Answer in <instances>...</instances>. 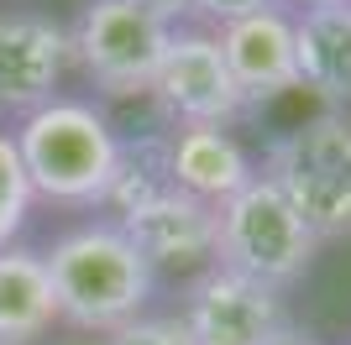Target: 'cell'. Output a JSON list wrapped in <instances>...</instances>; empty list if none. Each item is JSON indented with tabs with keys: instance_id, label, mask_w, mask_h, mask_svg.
I'll use <instances>...</instances> for the list:
<instances>
[{
	"instance_id": "1",
	"label": "cell",
	"mask_w": 351,
	"mask_h": 345,
	"mask_svg": "<svg viewBox=\"0 0 351 345\" xmlns=\"http://www.w3.org/2000/svg\"><path fill=\"white\" fill-rule=\"evenodd\" d=\"M43 261L58 298V324L79 335H110L132 324L136 314H147L158 288V272L136 257L116 220H84L58 230Z\"/></svg>"
},
{
	"instance_id": "2",
	"label": "cell",
	"mask_w": 351,
	"mask_h": 345,
	"mask_svg": "<svg viewBox=\"0 0 351 345\" xmlns=\"http://www.w3.org/2000/svg\"><path fill=\"white\" fill-rule=\"evenodd\" d=\"M16 157L32 183V199L58 204V209H100L105 188L116 178L121 136L110 115L95 100L58 94L37 115L16 120Z\"/></svg>"
},
{
	"instance_id": "3",
	"label": "cell",
	"mask_w": 351,
	"mask_h": 345,
	"mask_svg": "<svg viewBox=\"0 0 351 345\" xmlns=\"http://www.w3.org/2000/svg\"><path fill=\"white\" fill-rule=\"evenodd\" d=\"M315 230V241H351V110H320L273 136L257 168Z\"/></svg>"
},
{
	"instance_id": "4",
	"label": "cell",
	"mask_w": 351,
	"mask_h": 345,
	"mask_svg": "<svg viewBox=\"0 0 351 345\" xmlns=\"http://www.w3.org/2000/svg\"><path fill=\"white\" fill-rule=\"evenodd\" d=\"M315 230L293 215V204L263 172L252 178L241 194L215 204V267L247 277V283L283 293L315 267Z\"/></svg>"
},
{
	"instance_id": "5",
	"label": "cell",
	"mask_w": 351,
	"mask_h": 345,
	"mask_svg": "<svg viewBox=\"0 0 351 345\" xmlns=\"http://www.w3.org/2000/svg\"><path fill=\"white\" fill-rule=\"evenodd\" d=\"M168 37H173V27H162L158 16H147L132 0H89L69 27V53L95 94L142 100V94H152Z\"/></svg>"
},
{
	"instance_id": "6",
	"label": "cell",
	"mask_w": 351,
	"mask_h": 345,
	"mask_svg": "<svg viewBox=\"0 0 351 345\" xmlns=\"http://www.w3.org/2000/svg\"><path fill=\"white\" fill-rule=\"evenodd\" d=\"M147 100L158 105L168 126H231L247 115V105L236 94V79L220 58L215 31L205 27H173Z\"/></svg>"
},
{
	"instance_id": "7",
	"label": "cell",
	"mask_w": 351,
	"mask_h": 345,
	"mask_svg": "<svg viewBox=\"0 0 351 345\" xmlns=\"http://www.w3.org/2000/svg\"><path fill=\"white\" fill-rule=\"evenodd\" d=\"M178 319L194 345H278L289 335V314H283L278 293L226 272V267H205L199 277H189Z\"/></svg>"
},
{
	"instance_id": "8",
	"label": "cell",
	"mask_w": 351,
	"mask_h": 345,
	"mask_svg": "<svg viewBox=\"0 0 351 345\" xmlns=\"http://www.w3.org/2000/svg\"><path fill=\"white\" fill-rule=\"evenodd\" d=\"M69 63L63 21L47 11H0V120H27L53 105Z\"/></svg>"
},
{
	"instance_id": "9",
	"label": "cell",
	"mask_w": 351,
	"mask_h": 345,
	"mask_svg": "<svg viewBox=\"0 0 351 345\" xmlns=\"http://www.w3.org/2000/svg\"><path fill=\"white\" fill-rule=\"evenodd\" d=\"M116 225L152 272L199 277L205 267H215V209L189 199V194H178V188H162L158 199H147L142 209L121 215Z\"/></svg>"
},
{
	"instance_id": "10",
	"label": "cell",
	"mask_w": 351,
	"mask_h": 345,
	"mask_svg": "<svg viewBox=\"0 0 351 345\" xmlns=\"http://www.w3.org/2000/svg\"><path fill=\"white\" fill-rule=\"evenodd\" d=\"M220 58L236 79V94L247 110L257 105L283 100L289 89H299V53H293V11L283 5H267V11H252L241 21L215 31Z\"/></svg>"
},
{
	"instance_id": "11",
	"label": "cell",
	"mask_w": 351,
	"mask_h": 345,
	"mask_svg": "<svg viewBox=\"0 0 351 345\" xmlns=\"http://www.w3.org/2000/svg\"><path fill=\"white\" fill-rule=\"evenodd\" d=\"M168 178L199 204H226L257 178L247 146L226 126H168Z\"/></svg>"
},
{
	"instance_id": "12",
	"label": "cell",
	"mask_w": 351,
	"mask_h": 345,
	"mask_svg": "<svg viewBox=\"0 0 351 345\" xmlns=\"http://www.w3.org/2000/svg\"><path fill=\"white\" fill-rule=\"evenodd\" d=\"M299 89L320 94L325 110H351V0L293 11Z\"/></svg>"
},
{
	"instance_id": "13",
	"label": "cell",
	"mask_w": 351,
	"mask_h": 345,
	"mask_svg": "<svg viewBox=\"0 0 351 345\" xmlns=\"http://www.w3.org/2000/svg\"><path fill=\"white\" fill-rule=\"evenodd\" d=\"M58 330V298L43 251L0 246V345H43Z\"/></svg>"
},
{
	"instance_id": "14",
	"label": "cell",
	"mask_w": 351,
	"mask_h": 345,
	"mask_svg": "<svg viewBox=\"0 0 351 345\" xmlns=\"http://www.w3.org/2000/svg\"><path fill=\"white\" fill-rule=\"evenodd\" d=\"M162 188H173L168 178V131H152V136H136V142H121L116 157V178L105 188V220H121L142 209L147 199H158Z\"/></svg>"
},
{
	"instance_id": "15",
	"label": "cell",
	"mask_w": 351,
	"mask_h": 345,
	"mask_svg": "<svg viewBox=\"0 0 351 345\" xmlns=\"http://www.w3.org/2000/svg\"><path fill=\"white\" fill-rule=\"evenodd\" d=\"M32 183L21 172V157H16V136L0 126V246H11L32 220Z\"/></svg>"
},
{
	"instance_id": "16",
	"label": "cell",
	"mask_w": 351,
	"mask_h": 345,
	"mask_svg": "<svg viewBox=\"0 0 351 345\" xmlns=\"http://www.w3.org/2000/svg\"><path fill=\"white\" fill-rule=\"evenodd\" d=\"M105 345H194L178 314H136L132 324L105 335Z\"/></svg>"
},
{
	"instance_id": "17",
	"label": "cell",
	"mask_w": 351,
	"mask_h": 345,
	"mask_svg": "<svg viewBox=\"0 0 351 345\" xmlns=\"http://www.w3.org/2000/svg\"><path fill=\"white\" fill-rule=\"evenodd\" d=\"M267 5H278V0H194L189 21H199L205 31H220V27H231V21H241L252 11H267Z\"/></svg>"
},
{
	"instance_id": "18",
	"label": "cell",
	"mask_w": 351,
	"mask_h": 345,
	"mask_svg": "<svg viewBox=\"0 0 351 345\" xmlns=\"http://www.w3.org/2000/svg\"><path fill=\"white\" fill-rule=\"evenodd\" d=\"M53 345H105V335H79V330H69L63 340H53Z\"/></svg>"
},
{
	"instance_id": "19",
	"label": "cell",
	"mask_w": 351,
	"mask_h": 345,
	"mask_svg": "<svg viewBox=\"0 0 351 345\" xmlns=\"http://www.w3.org/2000/svg\"><path fill=\"white\" fill-rule=\"evenodd\" d=\"M283 11H309V5H336V0H278Z\"/></svg>"
},
{
	"instance_id": "20",
	"label": "cell",
	"mask_w": 351,
	"mask_h": 345,
	"mask_svg": "<svg viewBox=\"0 0 351 345\" xmlns=\"http://www.w3.org/2000/svg\"><path fill=\"white\" fill-rule=\"evenodd\" d=\"M278 345H320V340H315V335H299V330H293V324H289V335H283Z\"/></svg>"
}]
</instances>
